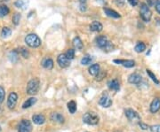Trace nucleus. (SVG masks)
I'll return each mask as SVG.
<instances>
[{
  "label": "nucleus",
  "instance_id": "obj_1",
  "mask_svg": "<svg viewBox=\"0 0 160 132\" xmlns=\"http://www.w3.org/2000/svg\"><path fill=\"white\" fill-rule=\"evenodd\" d=\"M83 121L88 125H97L100 121V117L94 112H88L83 116Z\"/></svg>",
  "mask_w": 160,
  "mask_h": 132
},
{
  "label": "nucleus",
  "instance_id": "obj_2",
  "mask_svg": "<svg viewBox=\"0 0 160 132\" xmlns=\"http://www.w3.org/2000/svg\"><path fill=\"white\" fill-rule=\"evenodd\" d=\"M39 79L38 78H34V79L30 80L28 82V85H27V88H26V92L29 95H36L39 91Z\"/></svg>",
  "mask_w": 160,
  "mask_h": 132
},
{
  "label": "nucleus",
  "instance_id": "obj_3",
  "mask_svg": "<svg viewBox=\"0 0 160 132\" xmlns=\"http://www.w3.org/2000/svg\"><path fill=\"white\" fill-rule=\"evenodd\" d=\"M25 43L32 48H37L41 45V39L36 34H29L25 37Z\"/></svg>",
  "mask_w": 160,
  "mask_h": 132
},
{
  "label": "nucleus",
  "instance_id": "obj_4",
  "mask_svg": "<svg viewBox=\"0 0 160 132\" xmlns=\"http://www.w3.org/2000/svg\"><path fill=\"white\" fill-rule=\"evenodd\" d=\"M140 15L145 22H149L152 16V12L149 9V6L146 4H142L140 7Z\"/></svg>",
  "mask_w": 160,
  "mask_h": 132
},
{
  "label": "nucleus",
  "instance_id": "obj_5",
  "mask_svg": "<svg viewBox=\"0 0 160 132\" xmlns=\"http://www.w3.org/2000/svg\"><path fill=\"white\" fill-rule=\"evenodd\" d=\"M31 130H32V124L30 121L27 119L22 120L18 127V132H31Z\"/></svg>",
  "mask_w": 160,
  "mask_h": 132
},
{
  "label": "nucleus",
  "instance_id": "obj_6",
  "mask_svg": "<svg viewBox=\"0 0 160 132\" xmlns=\"http://www.w3.org/2000/svg\"><path fill=\"white\" fill-rule=\"evenodd\" d=\"M125 114H126V116L127 117V119L130 121H132V122L137 121V122H139V121H141V116L139 115V114L136 111H134L133 109H131V108L126 109Z\"/></svg>",
  "mask_w": 160,
  "mask_h": 132
},
{
  "label": "nucleus",
  "instance_id": "obj_7",
  "mask_svg": "<svg viewBox=\"0 0 160 132\" xmlns=\"http://www.w3.org/2000/svg\"><path fill=\"white\" fill-rule=\"evenodd\" d=\"M18 101V95L15 92H11L7 99V106L9 109H13Z\"/></svg>",
  "mask_w": 160,
  "mask_h": 132
},
{
  "label": "nucleus",
  "instance_id": "obj_8",
  "mask_svg": "<svg viewBox=\"0 0 160 132\" xmlns=\"http://www.w3.org/2000/svg\"><path fill=\"white\" fill-rule=\"evenodd\" d=\"M99 105L102 106V107L108 108L109 106H111V105H112V99L110 98L108 94L104 93L99 100Z\"/></svg>",
  "mask_w": 160,
  "mask_h": 132
},
{
  "label": "nucleus",
  "instance_id": "obj_9",
  "mask_svg": "<svg viewBox=\"0 0 160 132\" xmlns=\"http://www.w3.org/2000/svg\"><path fill=\"white\" fill-rule=\"evenodd\" d=\"M57 62L59 66L62 68H65L69 66V59L66 56V54H60L57 58Z\"/></svg>",
  "mask_w": 160,
  "mask_h": 132
},
{
  "label": "nucleus",
  "instance_id": "obj_10",
  "mask_svg": "<svg viewBox=\"0 0 160 132\" xmlns=\"http://www.w3.org/2000/svg\"><path fill=\"white\" fill-rule=\"evenodd\" d=\"M114 62L118 64V65H122L123 67L128 68H133L135 66L134 60H132V59H127V60H126V59H114Z\"/></svg>",
  "mask_w": 160,
  "mask_h": 132
},
{
  "label": "nucleus",
  "instance_id": "obj_11",
  "mask_svg": "<svg viewBox=\"0 0 160 132\" xmlns=\"http://www.w3.org/2000/svg\"><path fill=\"white\" fill-rule=\"evenodd\" d=\"M109 42V41L108 40V38L105 35H100L96 38V45H97L98 47H100L102 50H104V48L107 46Z\"/></svg>",
  "mask_w": 160,
  "mask_h": 132
},
{
  "label": "nucleus",
  "instance_id": "obj_12",
  "mask_svg": "<svg viewBox=\"0 0 160 132\" xmlns=\"http://www.w3.org/2000/svg\"><path fill=\"white\" fill-rule=\"evenodd\" d=\"M142 77L139 75V74H136V73L132 74L128 77V82L130 83H132V84H136V85H138V84H140L142 82Z\"/></svg>",
  "mask_w": 160,
  "mask_h": 132
},
{
  "label": "nucleus",
  "instance_id": "obj_13",
  "mask_svg": "<svg viewBox=\"0 0 160 132\" xmlns=\"http://www.w3.org/2000/svg\"><path fill=\"white\" fill-rule=\"evenodd\" d=\"M51 121L55 123H59V124H62L65 121V119L63 117L62 115H61L60 113H52L51 115Z\"/></svg>",
  "mask_w": 160,
  "mask_h": 132
},
{
  "label": "nucleus",
  "instance_id": "obj_14",
  "mask_svg": "<svg viewBox=\"0 0 160 132\" xmlns=\"http://www.w3.org/2000/svg\"><path fill=\"white\" fill-rule=\"evenodd\" d=\"M150 112L156 114L157 112H158L160 109V99L158 98H156L153 99V101L150 104Z\"/></svg>",
  "mask_w": 160,
  "mask_h": 132
},
{
  "label": "nucleus",
  "instance_id": "obj_15",
  "mask_svg": "<svg viewBox=\"0 0 160 132\" xmlns=\"http://www.w3.org/2000/svg\"><path fill=\"white\" fill-rule=\"evenodd\" d=\"M32 121L37 125H42L46 122V117H45V115H41V114L34 115L32 116Z\"/></svg>",
  "mask_w": 160,
  "mask_h": 132
},
{
  "label": "nucleus",
  "instance_id": "obj_16",
  "mask_svg": "<svg viewBox=\"0 0 160 132\" xmlns=\"http://www.w3.org/2000/svg\"><path fill=\"white\" fill-rule=\"evenodd\" d=\"M103 29L102 24L101 22H99L97 21H92L90 24V30L92 32H101Z\"/></svg>",
  "mask_w": 160,
  "mask_h": 132
},
{
  "label": "nucleus",
  "instance_id": "obj_17",
  "mask_svg": "<svg viewBox=\"0 0 160 132\" xmlns=\"http://www.w3.org/2000/svg\"><path fill=\"white\" fill-rule=\"evenodd\" d=\"M104 12H105V14L107 15V16H109L110 18H114V19H119L121 16H120V14L118 12H116L115 10H112V9H109V8H107V7H104Z\"/></svg>",
  "mask_w": 160,
  "mask_h": 132
},
{
  "label": "nucleus",
  "instance_id": "obj_18",
  "mask_svg": "<svg viewBox=\"0 0 160 132\" xmlns=\"http://www.w3.org/2000/svg\"><path fill=\"white\" fill-rule=\"evenodd\" d=\"M108 85H109V88L110 89V90L115 91V92H118V91L120 90L119 82L117 80V79L109 81V83H108Z\"/></svg>",
  "mask_w": 160,
  "mask_h": 132
},
{
  "label": "nucleus",
  "instance_id": "obj_19",
  "mask_svg": "<svg viewBox=\"0 0 160 132\" xmlns=\"http://www.w3.org/2000/svg\"><path fill=\"white\" fill-rule=\"evenodd\" d=\"M42 66L45 68L48 69V70H51V69L53 68V60L52 59H50V58H46V59H45L42 61Z\"/></svg>",
  "mask_w": 160,
  "mask_h": 132
},
{
  "label": "nucleus",
  "instance_id": "obj_20",
  "mask_svg": "<svg viewBox=\"0 0 160 132\" xmlns=\"http://www.w3.org/2000/svg\"><path fill=\"white\" fill-rule=\"evenodd\" d=\"M88 71H89V74L91 75L96 76L99 74V72L101 71L100 70V65L99 64H93V65H92L91 67L89 68V69H88Z\"/></svg>",
  "mask_w": 160,
  "mask_h": 132
},
{
  "label": "nucleus",
  "instance_id": "obj_21",
  "mask_svg": "<svg viewBox=\"0 0 160 132\" xmlns=\"http://www.w3.org/2000/svg\"><path fill=\"white\" fill-rule=\"evenodd\" d=\"M37 102V98H29V99H27L22 105V108L23 109H27V108H29L31 107L34 104H36Z\"/></svg>",
  "mask_w": 160,
  "mask_h": 132
},
{
  "label": "nucleus",
  "instance_id": "obj_22",
  "mask_svg": "<svg viewBox=\"0 0 160 132\" xmlns=\"http://www.w3.org/2000/svg\"><path fill=\"white\" fill-rule=\"evenodd\" d=\"M14 5L17 8L24 10V9H26L27 6H29V1L28 0H17Z\"/></svg>",
  "mask_w": 160,
  "mask_h": 132
},
{
  "label": "nucleus",
  "instance_id": "obj_23",
  "mask_svg": "<svg viewBox=\"0 0 160 132\" xmlns=\"http://www.w3.org/2000/svg\"><path fill=\"white\" fill-rule=\"evenodd\" d=\"M9 59L10 61L12 63H16L18 60H19V52L14 50V51H12L9 53Z\"/></svg>",
  "mask_w": 160,
  "mask_h": 132
},
{
  "label": "nucleus",
  "instance_id": "obj_24",
  "mask_svg": "<svg viewBox=\"0 0 160 132\" xmlns=\"http://www.w3.org/2000/svg\"><path fill=\"white\" fill-rule=\"evenodd\" d=\"M73 45L74 47L77 49V50H79L81 51L82 49H83V43H82V40L80 39V37L78 36H76L74 39H73Z\"/></svg>",
  "mask_w": 160,
  "mask_h": 132
},
{
  "label": "nucleus",
  "instance_id": "obj_25",
  "mask_svg": "<svg viewBox=\"0 0 160 132\" xmlns=\"http://www.w3.org/2000/svg\"><path fill=\"white\" fill-rule=\"evenodd\" d=\"M145 50H146V45L143 42H138L135 47H134V51L138 53L143 52Z\"/></svg>",
  "mask_w": 160,
  "mask_h": 132
},
{
  "label": "nucleus",
  "instance_id": "obj_26",
  "mask_svg": "<svg viewBox=\"0 0 160 132\" xmlns=\"http://www.w3.org/2000/svg\"><path fill=\"white\" fill-rule=\"evenodd\" d=\"M9 13V8L6 5H0V17H5Z\"/></svg>",
  "mask_w": 160,
  "mask_h": 132
},
{
  "label": "nucleus",
  "instance_id": "obj_27",
  "mask_svg": "<svg viewBox=\"0 0 160 132\" xmlns=\"http://www.w3.org/2000/svg\"><path fill=\"white\" fill-rule=\"evenodd\" d=\"M68 109H69V113L72 114V115L76 113V111H77V104H76L75 101H73V100L69 101V103H68Z\"/></svg>",
  "mask_w": 160,
  "mask_h": 132
},
{
  "label": "nucleus",
  "instance_id": "obj_28",
  "mask_svg": "<svg viewBox=\"0 0 160 132\" xmlns=\"http://www.w3.org/2000/svg\"><path fill=\"white\" fill-rule=\"evenodd\" d=\"M11 34H12L11 29H9V28H7V27L3 28L2 31H1V36H2L3 38H6V37L10 36Z\"/></svg>",
  "mask_w": 160,
  "mask_h": 132
},
{
  "label": "nucleus",
  "instance_id": "obj_29",
  "mask_svg": "<svg viewBox=\"0 0 160 132\" xmlns=\"http://www.w3.org/2000/svg\"><path fill=\"white\" fill-rule=\"evenodd\" d=\"M92 60V59L91 56L86 55V56H85V57L81 59V64H82L83 66H87V65H89V64L91 63Z\"/></svg>",
  "mask_w": 160,
  "mask_h": 132
},
{
  "label": "nucleus",
  "instance_id": "obj_30",
  "mask_svg": "<svg viewBox=\"0 0 160 132\" xmlns=\"http://www.w3.org/2000/svg\"><path fill=\"white\" fill-rule=\"evenodd\" d=\"M146 72H147V74H148V75L149 76V78H150L151 80L153 81V82H154L156 84H159V81L158 80L157 76H156V75H155L154 74H153V73H152V72L150 71V70L147 69V70H146Z\"/></svg>",
  "mask_w": 160,
  "mask_h": 132
},
{
  "label": "nucleus",
  "instance_id": "obj_31",
  "mask_svg": "<svg viewBox=\"0 0 160 132\" xmlns=\"http://www.w3.org/2000/svg\"><path fill=\"white\" fill-rule=\"evenodd\" d=\"M19 53L22 56L23 58H25V59H27V58H29V51L27 50V49H25V48H21V49H19Z\"/></svg>",
  "mask_w": 160,
  "mask_h": 132
},
{
  "label": "nucleus",
  "instance_id": "obj_32",
  "mask_svg": "<svg viewBox=\"0 0 160 132\" xmlns=\"http://www.w3.org/2000/svg\"><path fill=\"white\" fill-rule=\"evenodd\" d=\"M20 21H21V14L16 12V13L12 16V23H13L15 26H17V25H19V23H20Z\"/></svg>",
  "mask_w": 160,
  "mask_h": 132
},
{
  "label": "nucleus",
  "instance_id": "obj_33",
  "mask_svg": "<svg viewBox=\"0 0 160 132\" xmlns=\"http://www.w3.org/2000/svg\"><path fill=\"white\" fill-rule=\"evenodd\" d=\"M66 56L68 57L69 60L73 59L75 57V50L74 49H69L68 52H66Z\"/></svg>",
  "mask_w": 160,
  "mask_h": 132
},
{
  "label": "nucleus",
  "instance_id": "obj_34",
  "mask_svg": "<svg viewBox=\"0 0 160 132\" xmlns=\"http://www.w3.org/2000/svg\"><path fill=\"white\" fill-rule=\"evenodd\" d=\"M5 96H6V92H5V89L2 86H0V104L4 102L5 99Z\"/></svg>",
  "mask_w": 160,
  "mask_h": 132
},
{
  "label": "nucleus",
  "instance_id": "obj_35",
  "mask_svg": "<svg viewBox=\"0 0 160 132\" xmlns=\"http://www.w3.org/2000/svg\"><path fill=\"white\" fill-rule=\"evenodd\" d=\"M105 75H106V72L105 71H100L99 72V74L96 75V81H102L105 77Z\"/></svg>",
  "mask_w": 160,
  "mask_h": 132
},
{
  "label": "nucleus",
  "instance_id": "obj_36",
  "mask_svg": "<svg viewBox=\"0 0 160 132\" xmlns=\"http://www.w3.org/2000/svg\"><path fill=\"white\" fill-rule=\"evenodd\" d=\"M150 131L151 132H160V124L153 125L150 127Z\"/></svg>",
  "mask_w": 160,
  "mask_h": 132
},
{
  "label": "nucleus",
  "instance_id": "obj_37",
  "mask_svg": "<svg viewBox=\"0 0 160 132\" xmlns=\"http://www.w3.org/2000/svg\"><path fill=\"white\" fill-rule=\"evenodd\" d=\"M155 8H156V11L158 12L160 14V0H156V3H155Z\"/></svg>",
  "mask_w": 160,
  "mask_h": 132
},
{
  "label": "nucleus",
  "instance_id": "obj_38",
  "mask_svg": "<svg viewBox=\"0 0 160 132\" xmlns=\"http://www.w3.org/2000/svg\"><path fill=\"white\" fill-rule=\"evenodd\" d=\"M115 3H116L117 6H119V7L125 6V0H115Z\"/></svg>",
  "mask_w": 160,
  "mask_h": 132
},
{
  "label": "nucleus",
  "instance_id": "obj_39",
  "mask_svg": "<svg viewBox=\"0 0 160 132\" xmlns=\"http://www.w3.org/2000/svg\"><path fill=\"white\" fill-rule=\"evenodd\" d=\"M138 124H139V126L141 127V128H142V130H148V129H149V126H148L147 124L143 123L142 121H140L139 122H138Z\"/></svg>",
  "mask_w": 160,
  "mask_h": 132
},
{
  "label": "nucleus",
  "instance_id": "obj_40",
  "mask_svg": "<svg viewBox=\"0 0 160 132\" xmlns=\"http://www.w3.org/2000/svg\"><path fill=\"white\" fill-rule=\"evenodd\" d=\"M127 1L132 6H136L139 3V0H127Z\"/></svg>",
  "mask_w": 160,
  "mask_h": 132
},
{
  "label": "nucleus",
  "instance_id": "obj_41",
  "mask_svg": "<svg viewBox=\"0 0 160 132\" xmlns=\"http://www.w3.org/2000/svg\"><path fill=\"white\" fill-rule=\"evenodd\" d=\"M147 1H148V6H153L155 3H156V1H155V0H147Z\"/></svg>",
  "mask_w": 160,
  "mask_h": 132
},
{
  "label": "nucleus",
  "instance_id": "obj_42",
  "mask_svg": "<svg viewBox=\"0 0 160 132\" xmlns=\"http://www.w3.org/2000/svg\"><path fill=\"white\" fill-rule=\"evenodd\" d=\"M80 9H81V11L82 12H85L86 10V5L81 4V5H80Z\"/></svg>",
  "mask_w": 160,
  "mask_h": 132
},
{
  "label": "nucleus",
  "instance_id": "obj_43",
  "mask_svg": "<svg viewBox=\"0 0 160 132\" xmlns=\"http://www.w3.org/2000/svg\"><path fill=\"white\" fill-rule=\"evenodd\" d=\"M4 1H8V0H0V2H4Z\"/></svg>",
  "mask_w": 160,
  "mask_h": 132
},
{
  "label": "nucleus",
  "instance_id": "obj_44",
  "mask_svg": "<svg viewBox=\"0 0 160 132\" xmlns=\"http://www.w3.org/2000/svg\"><path fill=\"white\" fill-rule=\"evenodd\" d=\"M2 113V108H1V106H0V114Z\"/></svg>",
  "mask_w": 160,
  "mask_h": 132
},
{
  "label": "nucleus",
  "instance_id": "obj_45",
  "mask_svg": "<svg viewBox=\"0 0 160 132\" xmlns=\"http://www.w3.org/2000/svg\"><path fill=\"white\" fill-rule=\"evenodd\" d=\"M81 1H82V2H85V1H86V0H81Z\"/></svg>",
  "mask_w": 160,
  "mask_h": 132
},
{
  "label": "nucleus",
  "instance_id": "obj_46",
  "mask_svg": "<svg viewBox=\"0 0 160 132\" xmlns=\"http://www.w3.org/2000/svg\"><path fill=\"white\" fill-rule=\"evenodd\" d=\"M0 131H1V127H0Z\"/></svg>",
  "mask_w": 160,
  "mask_h": 132
}]
</instances>
